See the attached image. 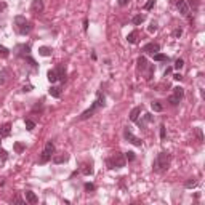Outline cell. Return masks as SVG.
I'll return each instance as SVG.
<instances>
[{
    "mask_svg": "<svg viewBox=\"0 0 205 205\" xmlns=\"http://www.w3.org/2000/svg\"><path fill=\"white\" fill-rule=\"evenodd\" d=\"M168 165H170V156L167 152H159L152 163V168L156 173H163V171H167Z\"/></svg>",
    "mask_w": 205,
    "mask_h": 205,
    "instance_id": "obj_1",
    "label": "cell"
},
{
    "mask_svg": "<svg viewBox=\"0 0 205 205\" xmlns=\"http://www.w3.org/2000/svg\"><path fill=\"white\" fill-rule=\"evenodd\" d=\"M104 101H106L104 95H103V93H98V98H96V101H95L93 104H91V108H88L87 111H84L82 114H80V120H87V119H90L91 115H93L95 112L98 111V109L104 106Z\"/></svg>",
    "mask_w": 205,
    "mask_h": 205,
    "instance_id": "obj_2",
    "label": "cell"
},
{
    "mask_svg": "<svg viewBox=\"0 0 205 205\" xmlns=\"http://www.w3.org/2000/svg\"><path fill=\"white\" fill-rule=\"evenodd\" d=\"M14 26H16V31L21 35H26L32 31V24L26 19L24 16H16L14 18Z\"/></svg>",
    "mask_w": 205,
    "mask_h": 205,
    "instance_id": "obj_3",
    "label": "cell"
},
{
    "mask_svg": "<svg viewBox=\"0 0 205 205\" xmlns=\"http://www.w3.org/2000/svg\"><path fill=\"white\" fill-rule=\"evenodd\" d=\"M125 162H127V159L123 157V154H120V152L112 154L108 159L109 168H122V167H125Z\"/></svg>",
    "mask_w": 205,
    "mask_h": 205,
    "instance_id": "obj_4",
    "label": "cell"
},
{
    "mask_svg": "<svg viewBox=\"0 0 205 205\" xmlns=\"http://www.w3.org/2000/svg\"><path fill=\"white\" fill-rule=\"evenodd\" d=\"M53 154H55V144H53L51 141H47V144H45V147H43V152H42V156H40V159H38V162L40 163L50 162L51 157H53Z\"/></svg>",
    "mask_w": 205,
    "mask_h": 205,
    "instance_id": "obj_5",
    "label": "cell"
},
{
    "mask_svg": "<svg viewBox=\"0 0 205 205\" xmlns=\"http://www.w3.org/2000/svg\"><path fill=\"white\" fill-rule=\"evenodd\" d=\"M183 96H184V90H183V88H181V87H175L173 88V93H171L170 98H168V103H170V104H173V106H176L178 103L183 99Z\"/></svg>",
    "mask_w": 205,
    "mask_h": 205,
    "instance_id": "obj_6",
    "label": "cell"
},
{
    "mask_svg": "<svg viewBox=\"0 0 205 205\" xmlns=\"http://www.w3.org/2000/svg\"><path fill=\"white\" fill-rule=\"evenodd\" d=\"M123 136H125V139H127V141H128V143H132V144H135V146H141V144H143V141H141V139H139V138H136V136L133 135V133L130 132L128 128H125V132H123Z\"/></svg>",
    "mask_w": 205,
    "mask_h": 205,
    "instance_id": "obj_7",
    "label": "cell"
},
{
    "mask_svg": "<svg viewBox=\"0 0 205 205\" xmlns=\"http://www.w3.org/2000/svg\"><path fill=\"white\" fill-rule=\"evenodd\" d=\"M143 51H144V53H149V55H154V53H159V51H160V47H159V43L151 42V43H147V45L143 47Z\"/></svg>",
    "mask_w": 205,
    "mask_h": 205,
    "instance_id": "obj_8",
    "label": "cell"
},
{
    "mask_svg": "<svg viewBox=\"0 0 205 205\" xmlns=\"http://www.w3.org/2000/svg\"><path fill=\"white\" fill-rule=\"evenodd\" d=\"M43 0H32V5H31V11L32 13H35V14H38V13H42L43 11Z\"/></svg>",
    "mask_w": 205,
    "mask_h": 205,
    "instance_id": "obj_9",
    "label": "cell"
},
{
    "mask_svg": "<svg viewBox=\"0 0 205 205\" xmlns=\"http://www.w3.org/2000/svg\"><path fill=\"white\" fill-rule=\"evenodd\" d=\"M67 159H69V154H66V152L53 154V157H51V160L55 163H64V162H67Z\"/></svg>",
    "mask_w": 205,
    "mask_h": 205,
    "instance_id": "obj_10",
    "label": "cell"
},
{
    "mask_svg": "<svg viewBox=\"0 0 205 205\" xmlns=\"http://www.w3.org/2000/svg\"><path fill=\"white\" fill-rule=\"evenodd\" d=\"M176 7H178V10H180L181 14H188L189 13V5L186 3V0H180V2L176 3Z\"/></svg>",
    "mask_w": 205,
    "mask_h": 205,
    "instance_id": "obj_11",
    "label": "cell"
},
{
    "mask_svg": "<svg viewBox=\"0 0 205 205\" xmlns=\"http://www.w3.org/2000/svg\"><path fill=\"white\" fill-rule=\"evenodd\" d=\"M11 133V123H3L0 128V138H7Z\"/></svg>",
    "mask_w": 205,
    "mask_h": 205,
    "instance_id": "obj_12",
    "label": "cell"
},
{
    "mask_svg": "<svg viewBox=\"0 0 205 205\" xmlns=\"http://www.w3.org/2000/svg\"><path fill=\"white\" fill-rule=\"evenodd\" d=\"M141 111H143L141 106H138V108H133L132 112H130V120H132V122H136V120H138V117H139V114H141Z\"/></svg>",
    "mask_w": 205,
    "mask_h": 205,
    "instance_id": "obj_13",
    "label": "cell"
},
{
    "mask_svg": "<svg viewBox=\"0 0 205 205\" xmlns=\"http://www.w3.org/2000/svg\"><path fill=\"white\" fill-rule=\"evenodd\" d=\"M24 195H26V200H27L29 204H37L38 202V197L35 195V192H32V191H26Z\"/></svg>",
    "mask_w": 205,
    "mask_h": 205,
    "instance_id": "obj_14",
    "label": "cell"
},
{
    "mask_svg": "<svg viewBox=\"0 0 205 205\" xmlns=\"http://www.w3.org/2000/svg\"><path fill=\"white\" fill-rule=\"evenodd\" d=\"M47 79H48L50 84H55V82H58V72H56V69H50L48 74H47Z\"/></svg>",
    "mask_w": 205,
    "mask_h": 205,
    "instance_id": "obj_15",
    "label": "cell"
},
{
    "mask_svg": "<svg viewBox=\"0 0 205 205\" xmlns=\"http://www.w3.org/2000/svg\"><path fill=\"white\" fill-rule=\"evenodd\" d=\"M146 21V16H144V14H136V16H133V19H132V23L135 26H139V24H143V23Z\"/></svg>",
    "mask_w": 205,
    "mask_h": 205,
    "instance_id": "obj_16",
    "label": "cell"
},
{
    "mask_svg": "<svg viewBox=\"0 0 205 205\" xmlns=\"http://www.w3.org/2000/svg\"><path fill=\"white\" fill-rule=\"evenodd\" d=\"M152 120V115L151 114H144V117H143V120H136L139 123V127H141V128H144V127H146V123L147 122H151Z\"/></svg>",
    "mask_w": 205,
    "mask_h": 205,
    "instance_id": "obj_17",
    "label": "cell"
},
{
    "mask_svg": "<svg viewBox=\"0 0 205 205\" xmlns=\"http://www.w3.org/2000/svg\"><path fill=\"white\" fill-rule=\"evenodd\" d=\"M151 108H152L154 112H162L163 111V106H162L160 101H152V103H151Z\"/></svg>",
    "mask_w": 205,
    "mask_h": 205,
    "instance_id": "obj_18",
    "label": "cell"
},
{
    "mask_svg": "<svg viewBox=\"0 0 205 205\" xmlns=\"http://www.w3.org/2000/svg\"><path fill=\"white\" fill-rule=\"evenodd\" d=\"M48 93L51 95L53 98H59V96H61V88H59V87H50Z\"/></svg>",
    "mask_w": 205,
    "mask_h": 205,
    "instance_id": "obj_19",
    "label": "cell"
},
{
    "mask_svg": "<svg viewBox=\"0 0 205 205\" xmlns=\"http://www.w3.org/2000/svg\"><path fill=\"white\" fill-rule=\"evenodd\" d=\"M38 55L40 56H51V48H48V47H40L38 48Z\"/></svg>",
    "mask_w": 205,
    "mask_h": 205,
    "instance_id": "obj_20",
    "label": "cell"
},
{
    "mask_svg": "<svg viewBox=\"0 0 205 205\" xmlns=\"http://www.w3.org/2000/svg\"><path fill=\"white\" fill-rule=\"evenodd\" d=\"M127 40H128L130 43H136V42H138V32H136V31L130 32V34L127 35Z\"/></svg>",
    "mask_w": 205,
    "mask_h": 205,
    "instance_id": "obj_21",
    "label": "cell"
},
{
    "mask_svg": "<svg viewBox=\"0 0 205 205\" xmlns=\"http://www.w3.org/2000/svg\"><path fill=\"white\" fill-rule=\"evenodd\" d=\"M8 56H10V50H8L7 47H2V45H0V58H2V59H7Z\"/></svg>",
    "mask_w": 205,
    "mask_h": 205,
    "instance_id": "obj_22",
    "label": "cell"
},
{
    "mask_svg": "<svg viewBox=\"0 0 205 205\" xmlns=\"http://www.w3.org/2000/svg\"><path fill=\"white\" fill-rule=\"evenodd\" d=\"M154 61H168V56L163 53H154Z\"/></svg>",
    "mask_w": 205,
    "mask_h": 205,
    "instance_id": "obj_23",
    "label": "cell"
},
{
    "mask_svg": "<svg viewBox=\"0 0 205 205\" xmlns=\"http://www.w3.org/2000/svg\"><path fill=\"white\" fill-rule=\"evenodd\" d=\"M82 173L87 175V176H90V175H93V168H91V165H88V163H85L84 168H82Z\"/></svg>",
    "mask_w": 205,
    "mask_h": 205,
    "instance_id": "obj_24",
    "label": "cell"
},
{
    "mask_svg": "<svg viewBox=\"0 0 205 205\" xmlns=\"http://www.w3.org/2000/svg\"><path fill=\"white\" fill-rule=\"evenodd\" d=\"M146 66H147V63H146V58H144V56H141V58L138 59V67L141 71H144L146 69Z\"/></svg>",
    "mask_w": 205,
    "mask_h": 205,
    "instance_id": "obj_25",
    "label": "cell"
},
{
    "mask_svg": "<svg viewBox=\"0 0 205 205\" xmlns=\"http://www.w3.org/2000/svg\"><path fill=\"white\" fill-rule=\"evenodd\" d=\"M24 123H26V128H27L29 132L35 128V122H34V120H31V119H26V120H24Z\"/></svg>",
    "mask_w": 205,
    "mask_h": 205,
    "instance_id": "obj_26",
    "label": "cell"
},
{
    "mask_svg": "<svg viewBox=\"0 0 205 205\" xmlns=\"http://www.w3.org/2000/svg\"><path fill=\"white\" fill-rule=\"evenodd\" d=\"M14 151H16L18 154H21L23 151H24V144H23V143H14Z\"/></svg>",
    "mask_w": 205,
    "mask_h": 205,
    "instance_id": "obj_27",
    "label": "cell"
},
{
    "mask_svg": "<svg viewBox=\"0 0 205 205\" xmlns=\"http://www.w3.org/2000/svg\"><path fill=\"white\" fill-rule=\"evenodd\" d=\"M7 159H8V152L5 149H0V160H2V162H5Z\"/></svg>",
    "mask_w": 205,
    "mask_h": 205,
    "instance_id": "obj_28",
    "label": "cell"
},
{
    "mask_svg": "<svg viewBox=\"0 0 205 205\" xmlns=\"http://www.w3.org/2000/svg\"><path fill=\"white\" fill-rule=\"evenodd\" d=\"M154 3H156V0H147L146 3H144V10H151L154 7Z\"/></svg>",
    "mask_w": 205,
    "mask_h": 205,
    "instance_id": "obj_29",
    "label": "cell"
},
{
    "mask_svg": "<svg viewBox=\"0 0 205 205\" xmlns=\"http://www.w3.org/2000/svg\"><path fill=\"white\" fill-rule=\"evenodd\" d=\"M7 74H8V72H7L5 69L0 72V84H5V80H7Z\"/></svg>",
    "mask_w": 205,
    "mask_h": 205,
    "instance_id": "obj_30",
    "label": "cell"
},
{
    "mask_svg": "<svg viewBox=\"0 0 205 205\" xmlns=\"http://www.w3.org/2000/svg\"><path fill=\"white\" fill-rule=\"evenodd\" d=\"M195 136H197L199 143L204 141V136H202V130H200V128H195Z\"/></svg>",
    "mask_w": 205,
    "mask_h": 205,
    "instance_id": "obj_31",
    "label": "cell"
},
{
    "mask_svg": "<svg viewBox=\"0 0 205 205\" xmlns=\"http://www.w3.org/2000/svg\"><path fill=\"white\" fill-rule=\"evenodd\" d=\"M183 66H184L183 59H176V63H175V69H183Z\"/></svg>",
    "mask_w": 205,
    "mask_h": 205,
    "instance_id": "obj_32",
    "label": "cell"
},
{
    "mask_svg": "<svg viewBox=\"0 0 205 205\" xmlns=\"http://www.w3.org/2000/svg\"><path fill=\"white\" fill-rule=\"evenodd\" d=\"M195 186H197V183H195V181H192V180L186 181V188H188V189H191V188H195Z\"/></svg>",
    "mask_w": 205,
    "mask_h": 205,
    "instance_id": "obj_33",
    "label": "cell"
},
{
    "mask_svg": "<svg viewBox=\"0 0 205 205\" xmlns=\"http://www.w3.org/2000/svg\"><path fill=\"white\" fill-rule=\"evenodd\" d=\"M85 191H87V192L95 191V184H91V183H85Z\"/></svg>",
    "mask_w": 205,
    "mask_h": 205,
    "instance_id": "obj_34",
    "label": "cell"
},
{
    "mask_svg": "<svg viewBox=\"0 0 205 205\" xmlns=\"http://www.w3.org/2000/svg\"><path fill=\"white\" fill-rule=\"evenodd\" d=\"M125 159H127V160H135V152H132V151H128V152L125 154Z\"/></svg>",
    "mask_w": 205,
    "mask_h": 205,
    "instance_id": "obj_35",
    "label": "cell"
},
{
    "mask_svg": "<svg viewBox=\"0 0 205 205\" xmlns=\"http://www.w3.org/2000/svg\"><path fill=\"white\" fill-rule=\"evenodd\" d=\"M147 31H149V32H156L157 31V23H151V26H149V27H147Z\"/></svg>",
    "mask_w": 205,
    "mask_h": 205,
    "instance_id": "obj_36",
    "label": "cell"
},
{
    "mask_svg": "<svg viewBox=\"0 0 205 205\" xmlns=\"http://www.w3.org/2000/svg\"><path fill=\"white\" fill-rule=\"evenodd\" d=\"M165 135H167V133H165V125H160V139H165Z\"/></svg>",
    "mask_w": 205,
    "mask_h": 205,
    "instance_id": "obj_37",
    "label": "cell"
},
{
    "mask_svg": "<svg viewBox=\"0 0 205 205\" xmlns=\"http://www.w3.org/2000/svg\"><path fill=\"white\" fill-rule=\"evenodd\" d=\"M13 202H14V204H21V205H24V200H23V199L19 197V195H16V197L13 199Z\"/></svg>",
    "mask_w": 205,
    "mask_h": 205,
    "instance_id": "obj_38",
    "label": "cell"
},
{
    "mask_svg": "<svg viewBox=\"0 0 205 205\" xmlns=\"http://www.w3.org/2000/svg\"><path fill=\"white\" fill-rule=\"evenodd\" d=\"M188 5H191V7H199V0H189V2H186Z\"/></svg>",
    "mask_w": 205,
    "mask_h": 205,
    "instance_id": "obj_39",
    "label": "cell"
},
{
    "mask_svg": "<svg viewBox=\"0 0 205 205\" xmlns=\"http://www.w3.org/2000/svg\"><path fill=\"white\" fill-rule=\"evenodd\" d=\"M128 2H130V0H117V3L120 5V7H125V5L128 3Z\"/></svg>",
    "mask_w": 205,
    "mask_h": 205,
    "instance_id": "obj_40",
    "label": "cell"
},
{
    "mask_svg": "<svg viewBox=\"0 0 205 205\" xmlns=\"http://www.w3.org/2000/svg\"><path fill=\"white\" fill-rule=\"evenodd\" d=\"M87 29H88V19L85 18L84 19V31H87Z\"/></svg>",
    "mask_w": 205,
    "mask_h": 205,
    "instance_id": "obj_41",
    "label": "cell"
},
{
    "mask_svg": "<svg viewBox=\"0 0 205 205\" xmlns=\"http://www.w3.org/2000/svg\"><path fill=\"white\" fill-rule=\"evenodd\" d=\"M173 79H175V80H181V79H183V75H181V74H175Z\"/></svg>",
    "mask_w": 205,
    "mask_h": 205,
    "instance_id": "obj_42",
    "label": "cell"
},
{
    "mask_svg": "<svg viewBox=\"0 0 205 205\" xmlns=\"http://www.w3.org/2000/svg\"><path fill=\"white\" fill-rule=\"evenodd\" d=\"M181 34H183V31H181V29H176V32H175V35H176V37H180Z\"/></svg>",
    "mask_w": 205,
    "mask_h": 205,
    "instance_id": "obj_43",
    "label": "cell"
}]
</instances>
